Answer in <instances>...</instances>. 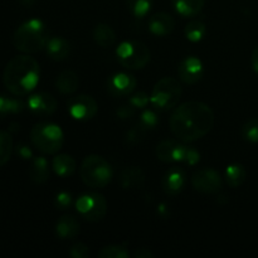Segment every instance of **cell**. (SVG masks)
Wrapping results in <instances>:
<instances>
[{
    "label": "cell",
    "instance_id": "28",
    "mask_svg": "<svg viewBox=\"0 0 258 258\" xmlns=\"http://www.w3.org/2000/svg\"><path fill=\"white\" fill-rule=\"evenodd\" d=\"M14 144L9 131H0V166L5 165L12 156Z\"/></svg>",
    "mask_w": 258,
    "mask_h": 258
},
{
    "label": "cell",
    "instance_id": "22",
    "mask_svg": "<svg viewBox=\"0 0 258 258\" xmlns=\"http://www.w3.org/2000/svg\"><path fill=\"white\" fill-rule=\"evenodd\" d=\"M92 35L95 42L102 48L113 47L116 43V39H117L112 27H110L108 24H105V23H101V24L96 25Z\"/></svg>",
    "mask_w": 258,
    "mask_h": 258
},
{
    "label": "cell",
    "instance_id": "19",
    "mask_svg": "<svg viewBox=\"0 0 258 258\" xmlns=\"http://www.w3.org/2000/svg\"><path fill=\"white\" fill-rule=\"evenodd\" d=\"M48 55L55 62H62L67 59L71 53V44L62 37H53L48 40L45 45Z\"/></svg>",
    "mask_w": 258,
    "mask_h": 258
},
{
    "label": "cell",
    "instance_id": "17",
    "mask_svg": "<svg viewBox=\"0 0 258 258\" xmlns=\"http://www.w3.org/2000/svg\"><path fill=\"white\" fill-rule=\"evenodd\" d=\"M118 181L123 189H140L145 184V173L139 166H127L121 170Z\"/></svg>",
    "mask_w": 258,
    "mask_h": 258
},
{
    "label": "cell",
    "instance_id": "42",
    "mask_svg": "<svg viewBox=\"0 0 258 258\" xmlns=\"http://www.w3.org/2000/svg\"><path fill=\"white\" fill-rule=\"evenodd\" d=\"M19 2L22 3V4L24 5V7H32V5L34 4L35 0H19Z\"/></svg>",
    "mask_w": 258,
    "mask_h": 258
},
{
    "label": "cell",
    "instance_id": "20",
    "mask_svg": "<svg viewBox=\"0 0 258 258\" xmlns=\"http://www.w3.org/2000/svg\"><path fill=\"white\" fill-rule=\"evenodd\" d=\"M80 86V78L78 75L73 71L66 70L58 75L55 81V87L62 95H72L77 91Z\"/></svg>",
    "mask_w": 258,
    "mask_h": 258
},
{
    "label": "cell",
    "instance_id": "10",
    "mask_svg": "<svg viewBox=\"0 0 258 258\" xmlns=\"http://www.w3.org/2000/svg\"><path fill=\"white\" fill-rule=\"evenodd\" d=\"M68 112L75 120L88 121L98 112V105L93 97L88 95H78L68 101Z\"/></svg>",
    "mask_w": 258,
    "mask_h": 258
},
{
    "label": "cell",
    "instance_id": "6",
    "mask_svg": "<svg viewBox=\"0 0 258 258\" xmlns=\"http://www.w3.org/2000/svg\"><path fill=\"white\" fill-rule=\"evenodd\" d=\"M183 88L176 78L164 77L156 82L150 95V103L158 111H169L180 101Z\"/></svg>",
    "mask_w": 258,
    "mask_h": 258
},
{
    "label": "cell",
    "instance_id": "11",
    "mask_svg": "<svg viewBox=\"0 0 258 258\" xmlns=\"http://www.w3.org/2000/svg\"><path fill=\"white\" fill-rule=\"evenodd\" d=\"M138 81L136 77L127 72H117L108 78L107 90L115 97L128 96L135 91Z\"/></svg>",
    "mask_w": 258,
    "mask_h": 258
},
{
    "label": "cell",
    "instance_id": "41",
    "mask_svg": "<svg viewBox=\"0 0 258 258\" xmlns=\"http://www.w3.org/2000/svg\"><path fill=\"white\" fill-rule=\"evenodd\" d=\"M251 63H252V68H253V71L258 75V47L254 48L253 52H252Z\"/></svg>",
    "mask_w": 258,
    "mask_h": 258
},
{
    "label": "cell",
    "instance_id": "27",
    "mask_svg": "<svg viewBox=\"0 0 258 258\" xmlns=\"http://www.w3.org/2000/svg\"><path fill=\"white\" fill-rule=\"evenodd\" d=\"M206 24L201 22V20H191L190 23L186 24L185 29H184V34H185L186 39L193 43L201 42L206 37Z\"/></svg>",
    "mask_w": 258,
    "mask_h": 258
},
{
    "label": "cell",
    "instance_id": "15",
    "mask_svg": "<svg viewBox=\"0 0 258 258\" xmlns=\"http://www.w3.org/2000/svg\"><path fill=\"white\" fill-rule=\"evenodd\" d=\"M161 185H163V190L168 196H178L179 193L183 191V189L186 185L185 171L183 169L178 168V166H174V168L169 169L164 174Z\"/></svg>",
    "mask_w": 258,
    "mask_h": 258
},
{
    "label": "cell",
    "instance_id": "34",
    "mask_svg": "<svg viewBox=\"0 0 258 258\" xmlns=\"http://www.w3.org/2000/svg\"><path fill=\"white\" fill-rule=\"evenodd\" d=\"M70 256L73 258H87L90 256V248L85 243H76L71 247Z\"/></svg>",
    "mask_w": 258,
    "mask_h": 258
},
{
    "label": "cell",
    "instance_id": "40",
    "mask_svg": "<svg viewBox=\"0 0 258 258\" xmlns=\"http://www.w3.org/2000/svg\"><path fill=\"white\" fill-rule=\"evenodd\" d=\"M133 256L135 258H153L154 253L148 248H138L134 252Z\"/></svg>",
    "mask_w": 258,
    "mask_h": 258
},
{
    "label": "cell",
    "instance_id": "35",
    "mask_svg": "<svg viewBox=\"0 0 258 258\" xmlns=\"http://www.w3.org/2000/svg\"><path fill=\"white\" fill-rule=\"evenodd\" d=\"M54 203L58 209H67L72 203V196L68 191H60L55 196Z\"/></svg>",
    "mask_w": 258,
    "mask_h": 258
},
{
    "label": "cell",
    "instance_id": "8",
    "mask_svg": "<svg viewBox=\"0 0 258 258\" xmlns=\"http://www.w3.org/2000/svg\"><path fill=\"white\" fill-rule=\"evenodd\" d=\"M76 209L86 221L100 222L107 214V201L100 193H85L76 201Z\"/></svg>",
    "mask_w": 258,
    "mask_h": 258
},
{
    "label": "cell",
    "instance_id": "1",
    "mask_svg": "<svg viewBox=\"0 0 258 258\" xmlns=\"http://www.w3.org/2000/svg\"><path fill=\"white\" fill-rule=\"evenodd\" d=\"M169 126L173 135L181 143H194L213 128L214 112L206 103L188 101L175 108Z\"/></svg>",
    "mask_w": 258,
    "mask_h": 258
},
{
    "label": "cell",
    "instance_id": "12",
    "mask_svg": "<svg viewBox=\"0 0 258 258\" xmlns=\"http://www.w3.org/2000/svg\"><path fill=\"white\" fill-rule=\"evenodd\" d=\"M186 145L181 144L180 140L166 139L160 141L156 146V156L163 163H174V161H183L185 155Z\"/></svg>",
    "mask_w": 258,
    "mask_h": 258
},
{
    "label": "cell",
    "instance_id": "29",
    "mask_svg": "<svg viewBox=\"0 0 258 258\" xmlns=\"http://www.w3.org/2000/svg\"><path fill=\"white\" fill-rule=\"evenodd\" d=\"M126 7L136 18H144L150 13L153 0H126Z\"/></svg>",
    "mask_w": 258,
    "mask_h": 258
},
{
    "label": "cell",
    "instance_id": "21",
    "mask_svg": "<svg viewBox=\"0 0 258 258\" xmlns=\"http://www.w3.org/2000/svg\"><path fill=\"white\" fill-rule=\"evenodd\" d=\"M77 164L73 156L68 155V154H59L55 155L52 160V169L58 176L60 178H67L71 176L76 171Z\"/></svg>",
    "mask_w": 258,
    "mask_h": 258
},
{
    "label": "cell",
    "instance_id": "39",
    "mask_svg": "<svg viewBox=\"0 0 258 258\" xmlns=\"http://www.w3.org/2000/svg\"><path fill=\"white\" fill-rule=\"evenodd\" d=\"M17 154L22 159H25V160H28V159H30L33 156V153L29 146L24 145V144H19L17 146Z\"/></svg>",
    "mask_w": 258,
    "mask_h": 258
},
{
    "label": "cell",
    "instance_id": "23",
    "mask_svg": "<svg viewBox=\"0 0 258 258\" xmlns=\"http://www.w3.org/2000/svg\"><path fill=\"white\" fill-rule=\"evenodd\" d=\"M29 178L35 184H44L49 179V165L47 159L39 156L32 161L29 168Z\"/></svg>",
    "mask_w": 258,
    "mask_h": 258
},
{
    "label": "cell",
    "instance_id": "37",
    "mask_svg": "<svg viewBox=\"0 0 258 258\" xmlns=\"http://www.w3.org/2000/svg\"><path fill=\"white\" fill-rule=\"evenodd\" d=\"M145 133L146 131L144 130L140 125L135 126V127H134L133 130L127 134V140L130 141V143H134V144L139 143V141L143 139V136L145 135Z\"/></svg>",
    "mask_w": 258,
    "mask_h": 258
},
{
    "label": "cell",
    "instance_id": "18",
    "mask_svg": "<svg viewBox=\"0 0 258 258\" xmlns=\"http://www.w3.org/2000/svg\"><path fill=\"white\" fill-rule=\"evenodd\" d=\"M81 226L76 217L66 214L58 219L55 224V233L60 239H73L80 234Z\"/></svg>",
    "mask_w": 258,
    "mask_h": 258
},
{
    "label": "cell",
    "instance_id": "26",
    "mask_svg": "<svg viewBox=\"0 0 258 258\" xmlns=\"http://www.w3.org/2000/svg\"><path fill=\"white\" fill-rule=\"evenodd\" d=\"M24 110V103L19 98L0 96V117L9 115H17Z\"/></svg>",
    "mask_w": 258,
    "mask_h": 258
},
{
    "label": "cell",
    "instance_id": "31",
    "mask_svg": "<svg viewBox=\"0 0 258 258\" xmlns=\"http://www.w3.org/2000/svg\"><path fill=\"white\" fill-rule=\"evenodd\" d=\"M139 125L145 131L154 130L159 125V116L154 110H145L140 115L139 118Z\"/></svg>",
    "mask_w": 258,
    "mask_h": 258
},
{
    "label": "cell",
    "instance_id": "4",
    "mask_svg": "<svg viewBox=\"0 0 258 258\" xmlns=\"http://www.w3.org/2000/svg\"><path fill=\"white\" fill-rule=\"evenodd\" d=\"M80 175L86 186L91 189H102L111 183L113 176L112 166L100 155H88L83 159Z\"/></svg>",
    "mask_w": 258,
    "mask_h": 258
},
{
    "label": "cell",
    "instance_id": "13",
    "mask_svg": "<svg viewBox=\"0 0 258 258\" xmlns=\"http://www.w3.org/2000/svg\"><path fill=\"white\" fill-rule=\"evenodd\" d=\"M204 67L203 63L199 58L194 55L185 57L178 67V75L180 81H183L186 85H196L203 77Z\"/></svg>",
    "mask_w": 258,
    "mask_h": 258
},
{
    "label": "cell",
    "instance_id": "33",
    "mask_svg": "<svg viewBox=\"0 0 258 258\" xmlns=\"http://www.w3.org/2000/svg\"><path fill=\"white\" fill-rule=\"evenodd\" d=\"M128 103L135 108H145L150 103V96L144 91H139V92L130 96Z\"/></svg>",
    "mask_w": 258,
    "mask_h": 258
},
{
    "label": "cell",
    "instance_id": "16",
    "mask_svg": "<svg viewBox=\"0 0 258 258\" xmlns=\"http://www.w3.org/2000/svg\"><path fill=\"white\" fill-rule=\"evenodd\" d=\"M175 29V19L166 12H159L151 15L149 20V30L156 37H166Z\"/></svg>",
    "mask_w": 258,
    "mask_h": 258
},
{
    "label": "cell",
    "instance_id": "7",
    "mask_svg": "<svg viewBox=\"0 0 258 258\" xmlns=\"http://www.w3.org/2000/svg\"><path fill=\"white\" fill-rule=\"evenodd\" d=\"M117 60L127 70H143L150 62L151 53L149 48L139 40H126L116 49Z\"/></svg>",
    "mask_w": 258,
    "mask_h": 258
},
{
    "label": "cell",
    "instance_id": "5",
    "mask_svg": "<svg viewBox=\"0 0 258 258\" xmlns=\"http://www.w3.org/2000/svg\"><path fill=\"white\" fill-rule=\"evenodd\" d=\"M30 141L39 151L44 154H57L64 143V134L55 123L40 122L33 126Z\"/></svg>",
    "mask_w": 258,
    "mask_h": 258
},
{
    "label": "cell",
    "instance_id": "3",
    "mask_svg": "<svg viewBox=\"0 0 258 258\" xmlns=\"http://www.w3.org/2000/svg\"><path fill=\"white\" fill-rule=\"evenodd\" d=\"M49 40L48 28L42 20L30 19L20 24L13 35V44L24 54L38 53Z\"/></svg>",
    "mask_w": 258,
    "mask_h": 258
},
{
    "label": "cell",
    "instance_id": "14",
    "mask_svg": "<svg viewBox=\"0 0 258 258\" xmlns=\"http://www.w3.org/2000/svg\"><path fill=\"white\" fill-rule=\"evenodd\" d=\"M28 107L37 116H50L57 111L58 101L47 92H38L28 98Z\"/></svg>",
    "mask_w": 258,
    "mask_h": 258
},
{
    "label": "cell",
    "instance_id": "9",
    "mask_svg": "<svg viewBox=\"0 0 258 258\" xmlns=\"http://www.w3.org/2000/svg\"><path fill=\"white\" fill-rule=\"evenodd\" d=\"M191 185L197 191L204 194H216L221 191L223 180L221 174L211 168H204L191 175Z\"/></svg>",
    "mask_w": 258,
    "mask_h": 258
},
{
    "label": "cell",
    "instance_id": "38",
    "mask_svg": "<svg viewBox=\"0 0 258 258\" xmlns=\"http://www.w3.org/2000/svg\"><path fill=\"white\" fill-rule=\"evenodd\" d=\"M134 113H135V107L131 106L130 103H128V105L121 106L117 110V116L121 120H126V118L131 117V116H134Z\"/></svg>",
    "mask_w": 258,
    "mask_h": 258
},
{
    "label": "cell",
    "instance_id": "32",
    "mask_svg": "<svg viewBox=\"0 0 258 258\" xmlns=\"http://www.w3.org/2000/svg\"><path fill=\"white\" fill-rule=\"evenodd\" d=\"M242 136L249 143H258V118L247 121L242 127Z\"/></svg>",
    "mask_w": 258,
    "mask_h": 258
},
{
    "label": "cell",
    "instance_id": "25",
    "mask_svg": "<svg viewBox=\"0 0 258 258\" xmlns=\"http://www.w3.org/2000/svg\"><path fill=\"white\" fill-rule=\"evenodd\" d=\"M246 169L242 164H231V165L227 166L226 171H224V178H226L227 184H228L231 188H238L246 180Z\"/></svg>",
    "mask_w": 258,
    "mask_h": 258
},
{
    "label": "cell",
    "instance_id": "36",
    "mask_svg": "<svg viewBox=\"0 0 258 258\" xmlns=\"http://www.w3.org/2000/svg\"><path fill=\"white\" fill-rule=\"evenodd\" d=\"M201 160V154L197 149L190 148V146H186V150H185V155H184V160L183 163L188 164V165L193 166L197 165Z\"/></svg>",
    "mask_w": 258,
    "mask_h": 258
},
{
    "label": "cell",
    "instance_id": "2",
    "mask_svg": "<svg viewBox=\"0 0 258 258\" xmlns=\"http://www.w3.org/2000/svg\"><path fill=\"white\" fill-rule=\"evenodd\" d=\"M40 68L37 59L29 54L17 55L5 66L3 83L13 96L22 97L32 92L39 83Z\"/></svg>",
    "mask_w": 258,
    "mask_h": 258
},
{
    "label": "cell",
    "instance_id": "30",
    "mask_svg": "<svg viewBox=\"0 0 258 258\" xmlns=\"http://www.w3.org/2000/svg\"><path fill=\"white\" fill-rule=\"evenodd\" d=\"M100 258H128L130 252L123 246L118 244H112V246H106L98 252Z\"/></svg>",
    "mask_w": 258,
    "mask_h": 258
},
{
    "label": "cell",
    "instance_id": "24",
    "mask_svg": "<svg viewBox=\"0 0 258 258\" xmlns=\"http://www.w3.org/2000/svg\"><path fill=\"white\" fill-rule=\"evenodd\" d=\"M176 13L185 18L196 17L204 8L206 0H171Z\"/></svg>",
    "mask_w": 258,
    "mask_h": 258
}]
</instances>
